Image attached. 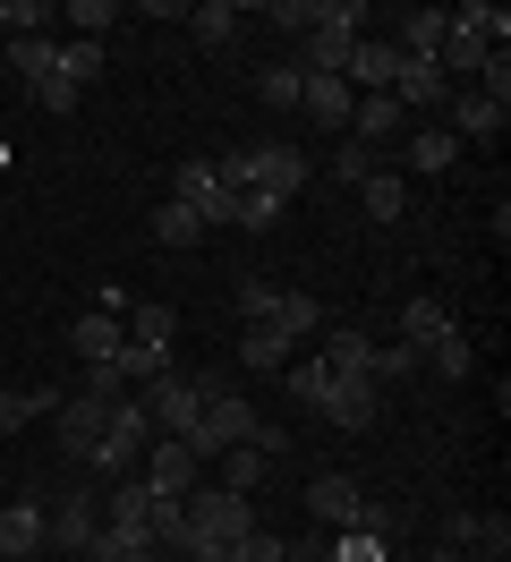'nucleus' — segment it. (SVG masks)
Here are the masks:
<instances>
[{
    "label": "nucleus",
    "mask_w": 511,
    "mask_h": 562,
    "mask_svg": "<svg viewBox=\"0 0 511 562\" xmlns=\"http://www.w3.org/2000/svg\"><path fill=\"white\" fill-rule=\"evenodd\" d=\"M129 562H170V554H163V546H136V554H129Z\"/></svg>",
    "instance_id": "79ce46f5"
},
{
    "label": "nucleus",
    "mask_w": 511,
    "mask_h": 562,
    "mask_svg": "<svg viewBox=\"0 0 511 562\" xmlns=\"http://www.w3.org/2000/svg\"><path fill=\"white\" fill-rule=\"evenodd\" d=\"M418 367H426V358L409 350V341H375V358H367V375H375V384H409Z\"/></svg>",
    "instance_id": "2f4dec72"
},
{
    "label": "nucleus",
    "mask_w": 511,
    "mask_h": 562,
    "mask_svg": "<svg viewBox=\"0 0 511 562\" xmlns=\"http://www.w3.org/2000/svg\"><path fill=\"white\" fill-rule=\"evenodd\" d=\"M452 137H503V120H511V103L503 94H486V86H452Z\"/></svg>",
    "instance_id": "6e6552de"
},
{
    "label": "nucleus",
    "mask_w": 511,
    "mask_h": 562,
    "mask_svg": "<svg viewBox=\"0 0 511 562\" xmlns=\"http://www.w3.org/2000/svg\"><path fill=\"white\" fill-rule=\"evenodd\" d=\"M170 205H188L204 231H213V222H238V196L213 179V162H179V171H170Z\"/></svg>",
    "instance_id": "20e7f679"
},
{
    "label": "nucleus",
    "mask_w": 511,
    "mask_h": 562,
    "mask_svg": "<svg viewBox=\"0 0 511 562\" xmlns=\"http://www.w3.org/2000/svg\"><path fill=\"white\" fill-rule=\"evenodd\" d=\"M238 18H247V9H231V0H204V9H188V26H197V43H213V52H231Z\"/></svg>",
    "instance_id": "cd10ccee"
},
{
    "label": "nucleus",
    "mask_w": 511,
    "mask_h": 562,
    "mask_svg": "<svg viewBox=\"0 0 511 562\" xmlns=\"http://www.w3.org/2000/svg\"><path fill=\"white\" fill-rule=\"evenodd\" d=\"M231 562H290V537H273V528H247L231 546Z\"/></svg>",
    "instance_id": "f704fd0d"
},
{
    "label": "nucleus",
    "mask_w": 511,
    "mask_h": 562,
    "mask_svg": "<svg viewBox=\"0 0 511 562\" xmlns=\"http://www.w3.org/2000/svg\"><path fill=\"white\" fill-rule=\"evenodd\" d=\"M375 171H384V154H367V145L333 154V179H341V188H358V179H375Z\"/></svg>",
    "instance_id": "4c0bfd02"
},
{
    "label": "nucleus",
    "mask_w": 511,
    "mask_h": 562,
    "mask_svg": "<svg viewBox=\"0 0 511 562\" xmlns=\"http://www.w3.org/2000/svg\"><path fill=\"white\" fill-rule=\"evenodd\" d=\"M392 69H401V52H392V43H349V69H341V86H349V94H392Z\"/></svg>",
    "instance_id": "9b49d317"
},
{
    "label": "nucleus",
    "mask_w": 511,
    "mask_h": 562,
    "mask_svg": "<svg viewBox=\"0 0 511 562\" xmlns=\"http://www.w3.org/2000/svg\"><path fill=\"white\" fill-rule=\"evenodd\" d=\"M469 562H503V554H469Z\"/></svg>",
    "instance_id": "c03bdc74"
},
{
    "label": "nucleus",
    "mask_w": 511,
    "mask_h": 562,
    "mask_svg": "<svg viewBox=\"0 0 511 562\" xmlns=\"http://www.w3.org/2000/svg\"><path fill=\"white\" fill-rule=\"evenodd\" d=\"M349 128H358V145H392V137H409V111L392 103V94H358V103H349Z\"/></svg>",
    "instance_id": "ddd939ff"
},
{
    "label": "nucleus",
    "mask_w": 511,
    "mask_h": 562,
    "mask_svg": "<svg viewBox=\"0 0 511 562\" xmlns=\"http://www.w3.org/2000/svg\"><path fill=\"white\" fill-rule=\"evenodd\" d=\"M145 486L154 494H188V486H204V460L179 443V435H154L145 443Z\"/></svg>",
    "instance_id": "39448f33"
},
{
    "label": "nucleus",
    "mask_w": 511,
    "mask_h": 562,
    "mask_svg": "<svg viewBox=\"0 0 511 562\" xmlns=\"http://www.w3.org/2000/svg\"><path fill=\"white\" fill-rule=\"evenodd\" d=\"M68 392H52V384H26V392H0V435H18L26 418H52Z\"/></svg>",
    "instance_id": "4be33fe9"
},
{
    "label": "nucleus",
    "mask_w": 511,
    "mask_h": 562,
    "mask_svg": "<svg viewBox=\"0 0 511 562\" xmlns=\"http://www.w3.org/2000/svg\"><path fill=\"white\" fill-rule=\"evenodd\" d=\"M443 546H452V554L486 546V512H452V520H443Z\"/></svg>",
    "instance_id": "e433bc0d"
},
{
    "label": "nucleus",
    "mask_w": 511,
    "mask_h": 562,
    "mask_svg": "<svg viewBox=\"0 0 511 562\" xmlns=\"http://www.w3.org/2000/svg\"><path fill=\"white\" fill-rule=\"evenodd\" d=\"M443 333H452L443 299H409V316H401V341H409V350H426V341H443Z\"/></svg>",
    "instance_id": "c85d7f7f"
},
{
    "label": "nucleus",
    "mask_w": 511,
    "mask_h": 562,
    "mask_svg": "<svg viewBox=\"0 0 511 562\" xmlns=\"http://www.w3.org/2000/svg\"><path fill=\"white\" fill-rule=\"evenodd\" d=\"M349 103H358V94H349L341 77H307V94H299V111L315 128H349Z\"/></svg>",
    "instance_id": "6ab92c4d"
},
{
    "label": "nucleus",
    "mask_w": 511,
    "mask_h": 562,
    "mask_svg": "<svg viewBox=\"0 0 511 562\" xmlns=\"http://www.w3.org/2000/svg\"><path fill=\"white\" fill-rule=\"evenodd\" d=\"M247 435H256L247 392L222 384V375H204V409H197V426H188V452H197V460H222L231 443H247Z\"/></svg>",
    "instance_id": "f257e3e1"
},
{
    "label": "nucleus",
    "mask_w": 511,
    "mask_h": 562,
    "mask_svg": "<svg viewBox=\"0 0 511 562\" xmlns=\"http://www.w3.org/2000/svg\"><path fill=\"white\" fill-rule=\"evenodd\" d=\"M315 341H324V367H333V375H367V358H375V341L367 333H358V324H324V333H315Z\"/></svg>",
    "instance_id": "a211bd4d"
},
{
    "label": "nucleus",
    "mask_w": 511,
    "mask_h": 562,
    "mask_svg": "<svg viewBox=\"0 0 511 562\" xmlns=\"http://www.w3.org/2000/svg\"><path fill=\"white\" fill-rule=\"evenodd\" d=\"M136 401H145L154 435H179V443H188V426H197V409H204V375H179V367H170L163 384H145Z\"/></svg>",
    "instance_id": "7ed1b4c3"
},
{
    "label": "nucleus",
    "mask_w": 511,
    "mask_h": 562,
    "mask_svg": "<svg viewBox=\"0 0 511 562\" xmlns=\"http://www.w3.org/2000/svg\"><path fill=\"white\" fill-rule=\"evenodd\" d=\"M265 18L281 26V35H315V0H273Z\"/></svg>",
    "instance_id": "ea45409f"
},
{
    "label": "nucleus",
    "mask_w": 511,
    "mask_h": 562,
    "mask_svg": "<svg viewBox=\"0 0 511 562\" xmlns=\"http://www.w3.org/2000/svg\"><path fill=\"white\" fill-rule=\"evenodd\" d=\"M426 562H469V554H452V546H443V554H426Z\"/></svg>",
    "instance_id": "37998d69"
},
{
    "label": "nucleus",
    "mask_w": 511,
    "mask_h": 562,
    "mask_svg": "<svg viewBox=\"0 0 511 562\" xmlns=\"http://www.w3.org/2000/svg\"><path fill=\"white\" fill-rule=\"evenodd\" d=\"M145 443H154V418H145L136 392H120V401H111V426H102V443L86 452V469H95V477H129L136 460H145Z\"/></svg>",
    "instance_id": "f03ea898"
},
{
    "label": "nucleus",
    "mask_w": 511,
    "mask_h": 562,
    "mask_svg": "<svg viewBox=\"0 0 511 562\" xmlns=\"http://www.w3.org/2000/svg\"><path fill=\"white\" fill-rule=\"evenodd\" d=\"M324 418L341 426V435H358V426H375V375H333V392L315 401Z\"/></svg>",
    "instance_id": "f8f14e48"
},
{
    "label": "nucleus",
    "mask_w": 511,
    "mask_h": 562,
    "mask_svg": "<svg viewBox=\"0 0 511 562\" xmlns=\"http://www.w3.org/2000/svg\"><path fill=\"white\" fill-rule=\"evenodd\" d=\"M238 367H265V375H281V367H290V341H281L273 324H247V333H238Z\"/></svg>",
    "instance_id": "5701e85b"
},
{
    "label": "nucleus",
    "mask_w": 511,
    "mask_h": 562,
    "mask_svg": "<svg viewBox=\"0 0 511 562\" xmlns=\"http://www.w3.org/2000/svg\"><path fill=\"white\" fill-rule=\"evenodd\" d=\"M129 341H145V350H170V333H179V307H163V299H154V307H129Z\"/></svg>",
    "instance_id": "393cba45"
},
{
    "label": "nucleus",
    "mask_w": 511,
    "mask_h": 562,
    "mask_svg": "<svg viewBox=\"0 0 511 562\" xmlns=\"http://www.w3.org/2000/svg\"><path fill=\"white\" fill-rule=\"evenodd\" d=\"M60 18L77 26V43H102L111 26H120V18H129V9H120V0H68Z\"/></svg>",
    "instance_id": "bb28decb"
},
{
    "label": "nucleus",
    "mask_w": 511,
    "mask_h": 562,
    "mask_svg": "<svg viewBox=\"0 0 511 562\" xmlns=\"http://www.w3.org/2000/svg\"><path fill=\"white\" fill-rule=\"evenodd\" d=\"M52 418H60V452H68V460H86V452L102 443V426H111V401H95V392H68Z\"/></svg>",
    "instance_id": "0eeeda50"
},
{
    "label": "nucleus",
    "mask_w": 511,
    "mask_h": 562,
    "mask_svg": "<svg viewBox=\"0 0 511 562\" xmlns=\"http://www.w3.org/2000/svg\"><path fill=\"white\" fill-rule=\"evenodd\" d=\"M273 299H281L273 281H256V273L238 281V316H247V324H273Z\"/></svg>",
    "instance_id": "c9c22d12"
},
{
    "label": "nucleus",
    "mask_w": 511,
    "mask_h": 562,
    "mask_svg": "<svg viewBox=\"0 0 511 562\" xmlns=\"http://www.w3.org/2000/svg\"><path fill=\"white\" fill-rule=\"evenodd\" d=\"M102 528L95 494H60L52 512H43V546H60V554H86V537Z\"/></svg>",
    "instance_id": "1a4fd4ad"
},
{
    "label": "nucleus",
    "mask_w": 511,
    "mask_h": 562,
    "mask_svg": "<svg viewBox=\"0 0 511 562\" xmlns=\"http://www.w3.org/2000/svg\"><path fill=\"white\" fill-rule=\"evenodd\" d=\"M273 222H281V196H256V188H247V196H238V231H273Z\"/></svg>",
    "instance_id": "a19ab883"
},
{
    "label": "nucleus",
    "mask_w": 511,
    "mask_h": 562,
    "mask_svg": "<svg viewBox=\"0 0 511 562\" xmlns=\"http://www.w3.org/2000/svg\"><path fill=\"white\" fill-rule=\"evenodd\" d=\"M154 239H163V247H197L204 222H197L188 205H170V196H163V205H154Z\"/></svg>",
    "instance_id": "473e14b6"
},
{
    "label": "nucleus",
    "mask_w": 511,
    "mask_h": 562,
    "mask_svg": "<svg viewBox=\"0 0 511 562\" xmlns=\"http://www.w3.org/2000/svg\"><path fill=\"white\" fill-rule=\"evenodd\" d=\"M358 205H367V222H401V213H409V179L384 162L375 179H358Z\"/></svg>",
    "instance_id": "412c9836"
},
{
    "label": "nucleus",
    "mask_w": 511,
    "mask_h": 562,
    "mask_svg": "<svg viewBox=\"0 0 511 562\" xmlns=\"http://www.w3.org/2000/svg\"><path fill=\"white\" fill-rule=\"evenodd\" d=\"M9 69L26 77V86H52V77H60V43L52 35H9Z\"/></svg>",
    "instance_id": "aec40b11"
},
{
    "label": "nucleus",
    "mask_w": 511,
    "mask_h": 562,
    "mask_svg": "<svg viewBox=\"0 0 511 562\" xmlns=\"http://www.w3.org/2000/svg\"><path fill=\"white\" fill-rule=\"evenodd\" d=\"M299 94H307V69H299V60H281V69L256 77V103H265V111H299Z\"/></svg>",
    "instance_id": "a878e982"
},
{
    "label": "nucleus",
    "mask_w": 511,
    "mask_h": 562,
    "mask_svg": "<svg viewBox=\"0 0 511 562\" xmlns=\"http://www.w3.org/2000/svg\"><path fill=\"white\" fill-rule=\"evenodd\" d=\"M26 554H43V503H0V562H26Z\"/></svg>",
    "instance_id": "4468645a"
},
{
    "label": "nucleus",
    "mask_w": 511,
    "mask_h": 562,
    "mask_svg": "<svg viewBox=\"0 0 511 562\" xmlns=\"http://www.w3.org/2000/svg\"><path fill=\"white\" fill-rule=\"evenodd\" d=\"M281 375H290V392H299L307 409H315V401L333 392V367H324V358H299V350H290V367H281Z\"/></svg>",
    "instance_id": "72a5a7b5"
},
{
    "label": "nucleus",
    "mask_w": 511,
    "mask_h": 562,
    "mask_svg": "<svg viewBox=\"0 0 511 562\" xmlns=\"http://www.w3.org/2000/svg\"><path fill=\"white\" fill-rule=\"evenodd\" d=\"M307 512L324 528H367V494H358V477H341V469H324L315 486H307Z\"/></svg>",
    "instance_id": "423d86ee"
},
{
    "label": "nucleus",
    "mask_w": 511,
    "mask_h": 562,
    "mask_svg": "<svg viewBox=\"0 0 511 562\" xmlns=\"http://www.w3.org/2000/svg\"><path fill=\"white\" fill-rule=\"evenodd\" d=\"M418 358H426V367H435L443 384H460V375H469V367H477V350H469V333H460V324H452V333H443V341H426V350H418Z\"/></svg>",
    "instance_id": "b1692460"
},
{
    "label": "nucleus",
    "mask_w": 511,
    "mask_h": 562,
    "mask_svg": "<svg viewBox=\"0 0 511 562\" xmlns=\"http://www.w3.org/2000/svg\"><path fill=\"white\" fill-rule=\"evenodd\" d=\"M392 103H401V111H443V103H452V77H443L435 60H409V52H401V69H392Z\"/></svg>",
    "instance_id": "9d476101"
},
{
    "label": "nucleus",
    "mask_w": 511,
    "mask_h": 562,
    "mask_svg": "<svg viewBox=\"0 0 511 562\" xmlns=\"http://www.w3.org/2000/svg\"><path fill=\"white\" fill-rule=\"evenodd\" d=\"M111 375H120V384H163V375H170V350H145V341H129V350L111 358Z\"/></svg>",
    "instance_id": "c756f323"
},
{
    "label": "nucleus",
    "mask_w": 511,
    "mask_h": 562,
    "mask_svg": "<svg viewBox=\"0 0 511 562\" xmlns=\"http://www.w3.org/2000/svg\"><path fill=\"white\" fill-rule=\"evenodd\" d=\"M452 162H460V137H452V128H409V137H401V179L409 171H418V179L452 171Z\"/></svg>",
    "instance_id": "dca6fc26"
},
{
    "label": "nucleus",
    "mask_w": 511,
    "mask_h": 562,
    "mask_svg": "<svg viewBox=\"0 0 511 562\" xmlns=\"http://www.w3.org/2000/svg\"><path fill=\"white\" fill-rule=\"evenodd\" d=\"M95 69H102V43H60V77L68 86H86Z\"/></svg>",
    "instance_id": "58836bf2"
},
{
    "label": "nucleus",
    "mask_w": 511,
    "mask_h": 562,
    "mask_svg": "<svg viewBox=\"0 0 511 562\" xmlns=\"http://www.w3.org/2000/svg\"><path fill=\"white\" fill-rule=\"evenodd\" d=\"M265 469H273V460L256 452V443H231V452H222V486H231V494H256V486H265Z\"/></svg>",
    "instance_id": "7c9ffc66"
},
{
    "label": "nucleus",
    "mask_w": 511,
    "mask_h": 562,
    "mask_svg": "<svg viewBox=\"0 0 511 562\" xmlns=\"http://www.w3.org/2000/svg\"><path fill=\"white\" fill-rule=\"evenodd\" d=\"M68 341H77V358H86V367H111V358L129 350V324H120V316H102V307H86Z\"/></svg>",
    "instance_id": "2eb2a0df"
},
{
    "label": "nucleus",
    "mask_w": 511,
    "mask_h": 562,
    "mask_svg": "<svg viewBox=\"0 0 511 562\" xmlns=\"http://www.w3.org/2000/svg\"><path fill=\"white\" fill-rule=\"evenodd\" d=\"M324 324H333V316H324V307H315L307 290H281V299H273V333H281L290 350H299V341H315Z\"/></svg>",
    "instance_id": "f3484780"
}]
</instances>
